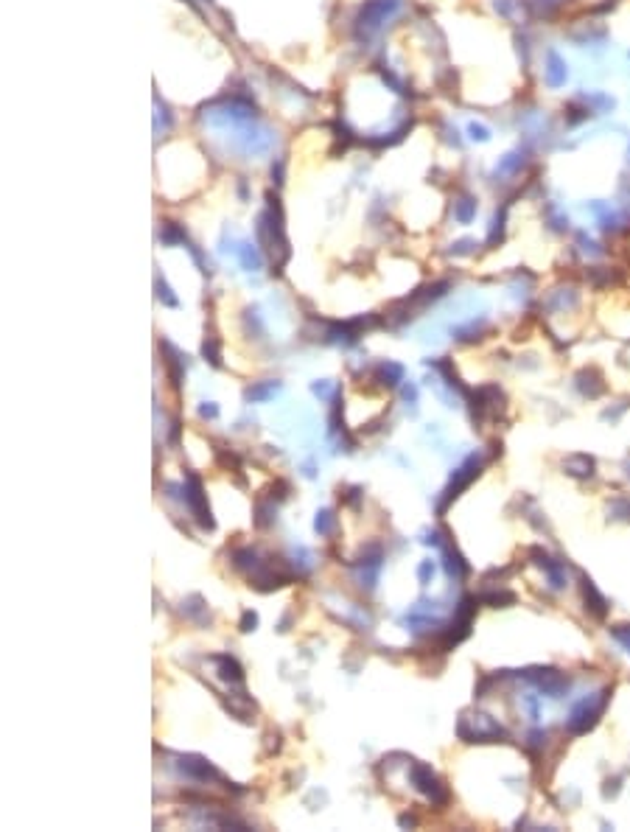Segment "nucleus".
<instances>
[{
	"label": "nucleus",
	"mask_w": 630,
	"mask_h": 832,
	"mask_svg": "<svg viewBox=\"0 0 630 832\" xmlns=\"http://www.w3.org/2000/svg\"><path fill=\"white\" fill-rule=\"evenodd\" d=\"M266 202L269 207L258 216V241L272 253V261H275V272H280V267L288 261L291 249H288V241H286V230H283V207L277 202V196L266 194Z\"/></svg>",
	"instance_id": "nucleus-1"
},
{
	"label": "nucleus",
	"mask_w": 630,
	"mask_h": 832,
	"mask_svg": "<svg viewBox=\"0 0 630 832\" xmlns=\"http://www.w3.org/2000/svg\"><path fill=\"white\" fill-rule=\"evenodd\" d=\"M474 614H476V597H462L456 611H454V619L448 622V628L440 631V647L443 650H451L454 645H459L471 634V622H474Z\"/></svg>",
	"instance_id": "nucleus-2"
},
{
	"label": "nucleus",
	"mask_w": 630,
	"mask_h": 832,
	"mask_svg": "<svg viewBox=\"0 0 630 832\" xmlns=\"http://www.w3.org/2000/svg\"><path fill=\"white\" fill-rule=\"evenodd\" d=\"M409 782H412V787L417 790V793H423L432 804H437V807H445L448 804V799H451V793H448V787L437 779V773L429 768V765H423V762H414L412 768H409Z\"/></svg>",
	"instance_id": "nucleus-3"
},
{
	"label": "nucleus",
	"mask_w": 630,
	"mask_h": 832,
	"mask_svg": "<svg viewBox=\"0 0 630 832\" xmlns=\"http://www.w3.org/2000/svg\"><path fill=\"white\" fill-rule=\"evenodd\" d=\"M182 499L188 510L193 513L196 524L204 527V530H213L216 521L210 516V505H207V496H204V488H202V479L196 474H185V482H182Z\"/></svg>",
	"instance_id": "nucleus-4"
},
{
	"label": "nucleus",
	"mask_w": 630,
	"mask_h": 832,
	"mask_svg": "<svg viewBox=\"0 0 630 832\" xmlns=\"http://www.w3.org/2000/svg\"><path fill=\"white\" fill-rule=\"evenodd\" d=\"M479 471H482V460H479V457H468V460L454 471L451 482L445 485V490H443V496H440V502H437V513H440V516L448 510V505L454 502V499L479 477Z\"/></svg>",
	"instance_id": "nucleus-5"
},
{
	"label": "nucleus",
	"mask_w": 630,
	"mask_h": 832,
	"mask_svg": "<svg viewBox=\"0 0 630 832\" xmlns=\"http://www.w3.org/2000/svg\"><path fill=\"white\" fill-rule=\"evenodd\" d=\"M401 9V0H367V3L359 9L356 17V28L364 34H372L381 28L390 17H395V12Z\"/></svg>",
	"instance_id": "nucleus-6"
},
{
	"label": "nucleus",
	"mask_w": 630,
	"mask_h": 832,
	"mask_svg": "<svg viewBox=\"0 0 630 832\" xmlns=\"http://www.w3.org/2000/svg\"><path fill=\"white\" fill-rule=\"evenodd\" d=\"M177 771L185 779H193V782H202V784H210V782L227 784L224 776H222V771L213 762H207L204 757H199V754H182V757H177Z\"/></svg>",
	"instance_id": "nucleus-7"
},
{
	"label": "nucleus",
	"mask_w": 630,
	"mask_h": 832,
	"mask_svg": "<svg viewBox=\"0 0 630 832\" xmlns=\"http://www.w3.org/2000/svg\"><path fill=\"white\" fill-rule=\"evenodd\" d=\"M160 351H162V364L168 370V382H171V387L180 393L182 379H185V359H182V353L171 342H165V340L160 342Z\"/></svg>",
	"instance_id": "nucleus-8"
},
{
	"label": "nucleus",
	"mask_w": 630,
	"mask_h": 832,
	"mask_svg": "<svg viewBox=\"0 0 630 832\" xmlns=\"http://www.w3.org/2000/svg\"><path fill=\"white\" fill-rule=\"evenodd\" d=\"M216 667H219V678H222L224 684L241 687L244 670H241V664H238L235 658H230V656H216Z\"/></svg>",
	"instance_id": "nucleus-9"
},
{
	"label": "nucleus",
	"mask_w": 630,
	"mask_h": 832,
	"mask_svg": "<svg viewBox=\"0 0 630 832\" xmlns=\"http://www.w3.org/2000/svg\"><path fill=\"white\" fill-rule=\"evenodd\" d=\"M275 513H277L275 499L272 496H261L258 502H255V516H252V521H255L258 530H269L275 524V519H277Z\"/></svg>",
	"instance_id": "nucleus-10"
},
{
	"label": "nucleus",
	"mask_w": 630,
	"mask_h": 832,
	"mask_svg": "<svg viewBox=\"0 0 630 832\" xmlns=\"http://www.w3.org/2000/svg\"><path fill=\"white\" fill-rule=\"evenodd\" d=\"M443 563H445L448 577H454V580H462V577L468 574L465 558H462V555L456 552V547H451V544H443Z\"/></svg>",
	"instance_id": "nucleus-11"
},
{
	"label": "nucleus",
	"mask_w": 630,
	"mask_h": 832,
	"mask_svg": "<svg viewBox=\"0 0 630 832\" xmlns=\"http://www.w3.org/2000/svg\"><path fill=\"white\" fill-rule=\"evenodd\" d=\"M375 376H378V382L381 384H387V387H395V384H401L403 382V376H406V370H403V364H398V362H381L378 364V370H375Z\"/></svg>",
	"instance_id": "nucleus-12"
},
{
	"label": "nucleus",
	"mask_w": 630,
	"mask_h": 832,
	"mask_svg": "<svg viewBox=\"0 0 630 832\" xmlns=\"http://www.w3.org/2000/svg\"><path fill=\"white\" fill-rule=\"evenodd\" d=\"M235 253H238V261H241V267H244L246 272H258V269H261L264 258H261V253H258V247H255V244L241 241Z\"/></svg>",
	"instance_id": "nucleus-13"
},
{
	"label": "nucleus",
	"mask_w": 630,
	"mask_h": 832,
	"mask_svg": "<svg viewBox=\"0 0 630 832\" xmlns=\"http://www.w3.org/2000/svg\"><path fill=\"white\" fill-rule=\"evenodd\" d=\"M233 566H235L238 572L249 574V572H255V569L261 566V558H258V552L252 550V547H238V550L233 552Z\"/></svg>",
	"instance_id": "nucleus-14"
},
{
	"label": "nucleus",
	"mask_w": 630,
	"mask_h": 832,
	"mask_svg": "<svg viewBox=\"0 0 630 832\" xmlns=\"http://www.w3.org/2000/svg\"><path fill=\"white\" fill-rule=\"evenodd\" d=\"M275 393H280V382H258V384L246 387L244 398H246V401H252V404H261V401L275 398Z\"/></svg>",
	"instance_id": "nucleus-15"
},
{
	"label": "nucleus",
	"mask_w": 630,
	"mask_h": 832,
	"mask_svg": "<svg viewBox=\"0 0 630 832\" xmlns=\"http://www.w3.org/2000/svg\"><path fill=\"white\" fill-rule=\"evenodd\" d=\"M182 614L191 616L193 622H199V625L210 622V611H207V605H204V600H202L199 594H191V597L182 603Z\"/></svg>",
	"instance_id": "nucleus-16"
},
{
	"label": "nucleus",
	"mask_w": 630,
	"mask_h": 832,
	"mask_svg": "<svg viewBox=\"0 0 630 832\" xmlns=\"http://www.w3.org/2000/svg\"><path fill=\"white\" fill-rule=\"evenodd\" d=\"M474 216H476V199L474 196H459L454 202V219L459 225H468Z\"/></svg>",
	"instance_id": "nucleus-17"
},
{
	"label": "nucleus",
	"mask_w": 630,
	"mask_h": 832,
	"mask_svg": "<svg viewBox=\"0 0 630 832\" xmlns=\"http://www.w3.org/2000/svg\"><path fill=\"white\" fill-rule=\"evenodd\" d=\"M202 356H204V362H210L213 367H222V353H219V337H216V331H207V334H204Z\"/></svg>",
	"instance_id": "nucleus-18"
},
{
	"label": "nucleus",
	"mask_w": 630,
	"mask_h": 832,
	"mask_svg": "<svg viewBox=\"0 0 630 832\" xmlns=\"http://www.w3.org/2000/svg\"><path fill=\"white\" fill-rule=\"evenodd\" d=\"M582 592H585V603H588V608H591V614L594 616H605V611H608V605H605V600L597 594V589H594V583L591 580H582Z\"/></svg>",
	"instance_id": "nucleus-19"
},
{
	"label": "nucleus",
	"mask_w": 630,
	"mask_h": 832,
	"mask_svg": "<svg viewBox=\"0 0 630 832\" xmlns=\"http://www.w3.org/2000/svg\"><path fill=\"white\" fill-rule=\"evenodd\" d=\"M546 79H549L552 87H560L563 81H566V62L555 51H549V67H546Z\"/></svg>",
	"instance_id": "nucleus-20"
},
{
	"label": "nucleus",
	"mask_w": 630,
	"mask_h": 832,
	"mask_svg": "<svg viewBox=\"0 0 630 832\" xmlns=\"http://www.w3.org/2000/svg\"><path fill=\"white\" fill-rule=\"evenodd\" d=\"M566 468L574 477H591L594 474V460H588V457H571V460L566 463Z\"/></svg>",
	"instance_id": "nucleus-21"
},
{
	"label": "nucleus",
	"mask_w": 630,
	"mask_h": 832,
	"mask_svg": "<svg viewBox=\"0 0 630 832\" xmlns=\"http://www.w3.org/2000/svg\"><path fill=\"white\" fill-rule=\"evenodd\" d=\"M160 241H162V244H185L188 238H185V233H182L180 225L165 222V225H162V233H160Z\"/></svg>",
	"instance_id": "nucleus-22"
},
{
	"label": "nucleus",
	"mask_w": 630,
	"mask_h": 832,
	"mask_svg": "<svg viewBox=\"0 0 630 832\" xmlns=\"http://www.w3.org/2000/svg\"><path fill=\"white\" fill-rule=\"evenodd\" d=\"M154 289H157V300H162V306H168V309H177L180 306V300L171 295V286H168L160 275L154 278Z\"/></svg>",
	"instance_id": "nucleus-23"
},
{
	"label": "nucleus",
	"mask_w": 630,
	"mask_h": 832,
	"mask_svg": "<svg viewBox=\"0 0 630 832\" xmlns=\"http://www.w3.org/2000/svg\"><path fill=\"white\" fill-rule=\"evenodd\" d=\"M314 530H317L319 535H330V532L336 530V516H333V510H319L317 519H314Z\"/></svg>",
	"instance_id": "nucleus-24"
},
{
	"label": "nucleus",
	"mask_w": 630,
	"mask_h": 832,
	"mask_svg": "<svg viewBox=\"0 0 630 832\" xmlns=\"http://www.w3.org/2000/svg\"><path fill=\"white\" fill-rule=\"evenodd\" d=\"M432 577H434V563H432V561H420V563H417V580H420V586H429Z\"/></svg>",
	"instance_id": "nucleus-25"
},
{
	"label": "nucleus",
	"mask_w": 630,
	"mask_h": 832,
	"mask_svg": "<svg viewBox=\"0 0 630 832\" xmlns=\"http://www.w3.org/2000/svg\"><path fill=\"white\" fill-rule=\"evenodd\" d=\"M258 628V614L255 611H244L241 614V622H238V631L241 634H249V631H255Z\"/></svg>",
	"instance_id": "nucleus-26"
},
{
	"label": "nucleus",
	"mask_w": 630,
	"mask_h": 832,
	"mask_svg": "<svg viewBox=\"0 0 630 832\" xmlns=\"http://www.w3.org/2000/svg\"><path fill=\"white\" fill-rule=\"evenodd\" d=\"M482 600L498 608L501 603H516V594L513 592H493V594H482Z\"/></svg>",
	"instance_id": "nucleus-27"
},
{
	"label": "nucleus",
	"mask_w": 630,
	"mask_h": 832,
	"mask_svg": "<svg viewBox=\"0 0 630 832\" xmlns=\"http://www.w3.org/2000/svg\"><path fill=\"white\" fill-rule=\"evenodd\" d=\"M311 393H314L317 398H322V401H330V398L336 395L333 387H330L328 382H314V384H311Z\"/></svg>",
	"instance_id": "nucleus-28"
},
{
	"label": "nucleus",
	"mask_w": 630,
	"mask_h": 832,
	"mask_svg": "<svg viewBox=\"0 0 630 832\" xmlns=\"http://www.w3.org/2000/svg\"><path fill=\"white\" fill-rule=\"evenodd\" d=\"M474 247H476V241H471V238H462V241L451 244V253H454V256H465V253H471Z\"/></svg>",
	"instance_id": "nucleus-29"
},
{
	"label": "nucleus",
	"mask_w": 630,
	"mask_h": 832,
	"mask_svg": "<svg viewBox=\"0 0 630 832\" xmlns=\"http://www.w3.org/2000/svg\"><path fill=\"white\" fill-rule=\"evenodd\" d=\"M199 415H202V418H207V421H216V418H219V406L210 404V401H204V404L199 406Z\"/></svg>",
	"instance_id": "nucleus-30"
},
{
	"label": "nucleus",
	"mask_w": 630,
	"mask_h": 832,
	"mask_svg": "<svg viewBox=\"0 0 630 832\" xmlns=\"http://www.w3.org/2000/svg\"><path fill=\"white\" fill-rule=\"evenodd\" d=\"M468 132H471V138H474V141H487V138H490V132L482 127V123H471Z\"/></svg>",
	"instance_id": "nucleus-31"
},
{
	"label": "nucleus",
	"mask_w": 630,
	"mask_h": 832,
	"mask_svg": "<svg viewBox=\"0 0 630 832\" xmlns=\"http://www.w3.org/2000/svg\"><path fill=\"white\" fill-rule=\"evenodd\" d=\"M403 398H406L409 404H414V401H417V387H414V384H403Z\"/></svg>",
	"instance_id": "nucleus-32"
},
{
	"label": "nucleus",
	"mask_w": 630,
	"mask_h": 832,
	"mask_svg": "<svg viewBox=\"0 0 630 832\" xmlns=\"http://www.w3.org/2000/svg\"><path fill=\"white\" fill-rule=\"evenodd\" d=\"M180 440V418H174L171 424V435H168V443H177Z\"/></svg>",
	"instance_id": "nucleus-33"
},
{
	"label": "nucleus",
	"mask_w": 630,
	"mask_h": 832,
	"mask_svg": "<svg viewBox=\"0 0 630 832\" xmlns=\"http://www.w3.org/2000/svg\"><path fill=\"white\" fill-rule=\"evenodd\" d=\"M398 824H401V826H417V818H414V815H409V813H403V815L398 818Z\"/></svg>",
	"instance_id": "nucleus-34"
}]
</instances>
